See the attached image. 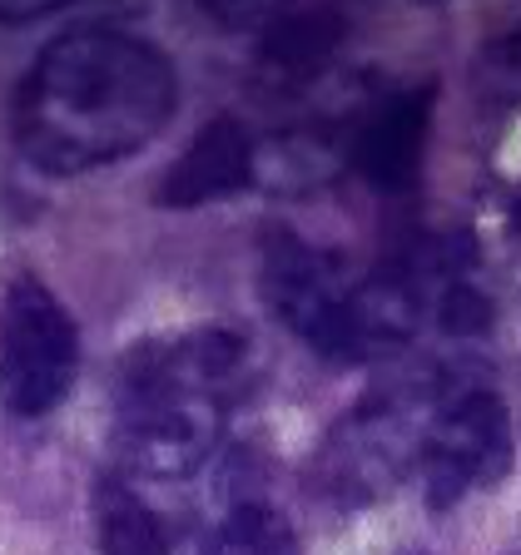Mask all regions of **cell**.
I'll use <instances>...</instances> for the list:
<instances>
[{"mask_svg": "<svg viewBox=\"0 0 521 555\" xmlns=\"http://www.w3.org/2000/svg\"><path fill=\"white\" fill-rule=\"evenodd\" d=\"M511 456H517V437H511L501 397L486 387H462L437 406L432 427L417 441V462L428 476V506L447 511L467 491L492 486L511 466Z\"/></svg>", "mask_w": 521, "mask_h": 555, "instance_id": "5b68a950", "label": "cell"}, {"mask_svg": "<svg viewBox=\"0 0 521 555\" xmlns=\"http://www.w3.org/2000/svg\"><path fill=\"white\" fill-rule=\"evenodd\" d=\"M258 283H264L268 308L313 347L333 362H363V337L353 318V288L343 278V263L323 248L303 243L293 229H268L258 248Z\"/></svg>", "mask_w": 521, "mask_h": 555, "instance_id": "277c9868", "label": "cell"}, {"mask_svg": "<svg viewBox=\"0 0 521 555\" xmlns=\"http://www.w3.org/2000/svg\"><path fill=\"white\" fill-rule=\"evenodd\" d=\"M511 233L521 238V194H517V204H511Z\"/></svg>", "mask_w": 521, "mask_h": 555, "instance_id": "9a60e30c", "label": "cell"}, {"mask_svg": "<svg viewBox=\"0 0 521 555\" xmlns=\"http://www.w3.org/2000/svg\"><path fill=\"white\" fill-rule=\"evenodd\" d=\"M80 367V337L65 302L21 273L0 302V402L15 416H46L65 402Z\"/></svg>", "mask_w": 521, "mask_h": 555, "instance_id": "3957f363", "label": "cell"}, {"mask_svg": "<svg viewBox=\"0 0 521 555\" xmlns=\"http://www.w3.org/2000/svg\"><path fill=\"white\" fill-rule=\"evenodd\" d=\"M437 327L447 337H476L492 327V298L476 288L472 278H457L437 298Z\"/></svg>", "mask_w": 521, "mask_h": 555, "instance_id": "4fadbf2b", "label": "cell"}, {"mask_svg": "<svg viewBox=\"0 0 521 555\" xmlns=\"http://www.w3.org/2000/svg\"><path fill=\"white\" fill-rule=\"evenodd\" d=\"M347 15L333 5H298V11H274L258 40V65L274 80H308L333 60L343 46Z\"/></svg>", "mask_w": 521, "mask_h": 555, "instance_id": "9c48e42d", "label": "cell"}, {"mask_svg": "<svg viewBox=\"0 0 521 555\" xmlns=\"http://www.w3.org/2000/svg\"><path fill=\"white\" fill-rule=\"evenodd\" d=\"M179 104L164 50L125 30H69L15 94V144L46 173H85L150 144Z\"/></svg>", "mask_w": 521, "mask_h": 555, "instance_id": "6da1fadb", "label": "cell"}, {"mask_svg": "<svg viewBox=\"0 0 521 555\" xmlns=\"http://www.w3.org/2000/svg\"><path fill=\"white\" fill-rule=\"evenodd\" d=\"M472 90L486 104H521V25L492 35L472 60Z\"/></svg>", "mask_w": 521, "mask_h": 555, "instance_id": "7c38bea8", "label": "cell"}, {"mask_svg": "<svg viewBox=\"0 0 521 555\" xmlns=\"http://www.w3.org/2000/svg\"><path fill=\"white\" fill-rule=\"evenodd\" d=\"M412 456V447L403 441V416L393 402H368L363 412H353L347 427L333 431L323 462V486L343 501H368L382 486L403 476V462Z\"/></svg>", "mask_w": 521, "mask_h": 555, "instance_id": "8992f818", "label": "cell"}, {"mask_svg": "<svg viewBox=\"0 0 521 555\" xmlns=\"http://www.w3.org/2000/svg\"><path fill=\"white\" fill-rule=\"evenodd\" d=\"M258 179V150L249 129L233 115L208 119L194 134L179 159L169 164V173L154 189V204L160 208H199L208 198H229L239 189H249Z\"/></svg>", "mask_w": 521, "mask_h": 555, "instance_id": "52a82bcc", "label": "cell"}, {"mask_svg": "<svg viewBox=\"0 0 521 555\" xmlns=\"http://www.w3.org/2000/svg\"><path fill=\"white\" fill-rule=\"evenodd\" d=\"M94 520H100L104 555H164V531L154 511L115 476H104L94 486Z\"/></svg>", "mask_w": 521, "mask_h": 555, "instance_id": "30bf717a", "label": "cell"}, {"mask_svg": "<svg viewBox=\"0 0 521 555\" xmlns=\"http://www.w3.org/2000/svg\"><path fill=\"white\" fill-rule=\"evenodd\" d=\"M428 125H432V85L393 94L363 125V134L353 139V164L363 169V179L387 189V194H407L417 184V173H422Z\"/></svg>", "mask_w": 521, "mask_h": 555, "instance_id": "ba28073f", "label": "cell"}, {"mask_svg": "<svg viewBox=\"0 0 521 555\" xmlns=\"http://www.w3.org/2000/svg\"><path fill=\"white\" fill-rule=\"evenodd\" d=\"M46 15H55V5H0V21H5V25L46 21Z\"/></svg>", "mask_w": 521, "mask_h": 555, "instance_id": "5bb4252c", "label": "cell"}, {"mask_svg": "<svg viewBox=\"0 0 521 555\" xmlns=\"http://www.w3.org/2000/svg\"><path fill=\"white\" fill-rule=\"evenodd\" d=\"M204 555H298V535L268 501H233L208 531Z\"/></svg>", "mask_w": 521, "mask_h": 555, "instance_id": "8fae6325", "label": "cell"}, {"mask_svg": "<svg viewBox=\"0 0 521 555\" xmlns=\"http://www.w3.org/2000/svg\"><path fill=\"white\" fill-rule=\"evenodd\" d=\"M243 358V337L224 327L135 347L119 372L115 447L144 476H189L219 441V387Z\"/></svg>", "mask_w": 521, "mask_h": 555, "instance_id": "7a4b0ae2", "label": "cell"}]
</instances>
